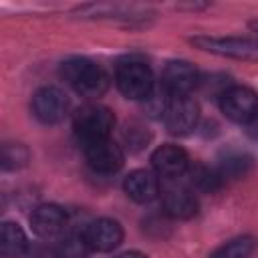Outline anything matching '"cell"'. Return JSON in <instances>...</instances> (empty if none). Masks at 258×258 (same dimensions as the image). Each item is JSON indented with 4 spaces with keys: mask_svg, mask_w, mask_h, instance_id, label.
<instances>
[{
    "mask_svg": "<svg viewBox=\"0 0 258 258\" xmlns=\"http://www.w3.org/2000/svg\"><path fill=\"white\" fill-rule=\"evenodd\" d=\"M60 77L83 97H101L109 89V75L85 56H71L60 64Z\"/></svg>",
    "mask_w": 258,
    "mask_h": 258,
    "instance_id": "6da1fadb",
    "label": "cell"
},
{
    "mask_svg": "<svg viewBox=\"0 0 258 258\" xmlns=\"http://www.w3.org/2000/svg\"><path fill=\"white\" fill-rule=\"evenodd\" d=\"M113 127H115L113 111L109 107H103V105H97V103L83 105L81 109H77V113L73 117L75 135L85 145L93 143V141L109 139Z\"/></svg>",
    "mask_w": 258,
    "mask_h": 258,
    "instance_id": "7a4b0ae2",
    "label": "cell"
},
{
    "mask_svg": "<svg viewBox=\"0 0 258 258\" xmlns=\"http://www.w3.org/2000/svg\"><path fill=\"white\" fill-rule=\"evenodd\" d=\"M189 42L204 50L212 52L218 56L234 58V60H258V40L248 38V36H208V34H198L191 36Z\"/></svg>",
    "mask_w": 258,
    "mask_h": 258,
    "instance_id": "3957f363",
    "label": "cell"
},
{
    "mask_svg": "<svg viewBox=\"0 0 258 258\" xmlns=\"http://www.w3.org/2000/svg\"><path fill=\"white\" fill-rule=\"evenodd\" d=\"M115 85L127 99L133 101H145L155 89L153 73L141 60L119 62L115 71Z\"/></svg>",
    "mask_w": 258,
    "mask_h": 258,
    "instance_id": "277c9868",
    "label": "cell"
},
{
    "mask_svg": "<svg viewBox=\"0 0 258 258\" xmlns=\"http://www.w3.org/2000/svg\"><path fill=\"white\" fill-rule=\"evenodd\" d=\"M220 107L230 121L240 125L252 123L258 119V93L250 87L234 85L220 95Z\"/></svg>",
    "mask_w": 258,
    "mask_h": 258,
    "instance_id": "5b68a950",
    "label": "cell"
},
{
    "mask_svg": "<svg viewBox=\"0 0 258 258\" xmlns=\"http://www.w3.org/2000/svg\"><path fill=\"white\" fill-rule=\"evenodd\" d=\"M200 105L191 95H169L163 123L171 135H187L198 127Z\"/></svg>",
    "mask_w": 258,
    "mask_h": 258,
    "instance_id": "8992f818",
    "label": "cell"
},
{
    "mask_svg": "<svg viewBox=\"0 0 258 258\" xmlns=\"http://www.w3.org/2000/svg\"><path fill=\"white\" fill-rule=\"evenodd\" d=\"M32 113L44 125H54L64 119L69 111V97L58 87H42L32 97Z\"/></svg>",
    "mask_w": 258,
    "mask_h": 258,
    "instance_id": "52a82bcc",
    "label": "cell"
},
{
    "mask_svg": "<svg viewBox=\"0 0 258 258\" xmlns=\"http://www.w3.org/2000/svg\"><path fill=\"white\" fill-rule=\"evenodd\" d=\"M91 252H111L123 242V226L113 218H99L81 232Z\"/></svg>",
    "mask_w": 258,
    "mask_h": 258,
    "instance_id": "ba28073f",
    "label": "cell"
},
{
    "mask_svg": "<svg viewBox=\"0 0 258 258\" xmlns=\"http://www.w3.org/2000/svg\"><path fill=\"white\" fill-rule=\"evenodd\" d=\"M85 159L89 167L97 173H115L123 167L125 153L115 141L101 139L85 145Z\"/></svg>",
    "mask_w": 258,
    "mask_h": 258,
    "instance_id": "9c48e42d",
    "label": "cell"
},
{
    "mask_svg": "<svg viewBox=\"0 0 258 258\" xmlns=\"http://www.w3.org/2000/svg\"><path fill=\"white\" fill-rule=\"evenodd\" d=\"M198 83L200 73L187 60H169L161 75V87L167 95H189Z\"/></svg>",
    "mask_w": 258,
    "mask_h": 258,
    "instance_id": "30bf717a",
    "label": "cell"
},
{
    "mask_svg": "<svg viewBox=\"0 0 258 258\" xmlns=\"http://www.w3.org/2000/svg\"><path fill=\"white\" fill-rule=\"evenodd\" d=\"M30 226L40 238H56L67 228V212L56 204H40L30 214Z\"/></svg>",
    "mask_w": 258,
    "mask_h": 258,
    "instance_id": "8fae6325",
    "label": "cell"
},
{
    "mask_svg": "<svg viewBox=\"0 0 258 258\" xmlns=\"http://www.w3.org/2000/svg\"><path fill=\"white\" fill-rule=\"evenodd\" d=\"M151 165L157 175L163 177H179L187 171L189 159L187 153L173 143H163L151 153Z\"/></svg>",
    "mask_w": 258,
    "mask_h": 258,
    "instance_id": "7c38bea8",
    "label": "cell"
},
{
    "mask_svg": "<svg viewBox=\"0 0 258 258\" xmlns=\"http://www.w3.org/2000/svg\"><path fill=\"white\" fill-rule=\"evenodd\" d=\"M125 194L137 204H149L159 196V179L149 169H133L123 181Z\"/></svg>",
    "mask_w": 258,
    "mask_h": 258,
    "instance_id": "4fadbf2b",
    "label": "cell"
},
{
    "mask_svg": "<svg viewBox=\"0 0 258 258\" xmlns=\"http://www.w3.org/2000/svg\"><path fill=\"white\" fill-rule=\"evenodd\" d=\"M163 212L173 220H189L198 214V200L185 187H167L163 191Z\"/></svg>",
    "mask_w": 258,
    "mask_h": 258,
    "instance_id": "5bb4252c",
    "label": "cell"
},
{
    "mask_svg": "<svg viewBox=\"0 0 258 258\" xmlns=\"http://www.w3.org/2000/svg\"><path fill=\"white\" fill-rule=\"evenodd\" d=\"M28 250V238L24 230L14 222L2 224V238H0V252L2 258H20Z\"/></svg>",
    "mask_w": 258,
    "mask_h": 258,
    "instance_id": "9a60e30c",
    "label": "cell"
},
{
    "mask_svg": "<svg viewBox=\"0 0 258 258\" xmlns=\"http://www.w3.org/2000/svg\"><path fill=\"white\" fill-rule=\"evenodd\" d=\"M252 167V157L244 151H228L220 157V165H218V173L230 179L242 177L248 173V169Z\"/></svg>",
    "mask_w": 258,
    "mask_h": 258,
    "instance_id": "2e32d148",
    "label": "cell"
},
{
    "mask_svg": "<svg viewBox=\"0 0 258 258\" xmlns=\"http://www.w3.org/2000/svg\"><path fill=\"white\" fill-rule=\"evenodd\" d=\"M187 173H189V181L200 191L212 194V191H216L222 185V175L218 173V169H210L208 165H202V163L189 165L187 167Z\"/></svg>",
    "mask_w": 258,
    "mask_h": 258,
    "instance_id": "e0dca14e",
    "label": "cell"
},
{
    "mask_svg": "<svg viewBox=\"0 0 258 258\" xmlns=\"http://www.w3.org/2000/svg\"><path fill=\"white\" fill-rule=\"evenodd\" d=\"M256 248V240L252 236H238L222 244L210 258H250Z\"/></svg>",
    "mask_w": 258,
    "mask_h": 258,
    "instance_id": "ac0fdd59",
    "label": "cell"
},
{
    "mask_svg": "<svg viewBox=\"0 0 258 258\" xmlns=\"http://www.w3.org/2000/svg\"><path fill=\"white\" fill-rule=\"evenodd\" d=\"M89 246L85 244V238L83 234H69L60 240L58 244V252L56 256L58 258H87L89 254Z\"/></svg>",
    "mask_w": 258,
    "mask_h": 258,
    "instance_id": "d6986e66",
    "label": "cell"
},
{
    "mask_svg": "<svg viewBox=\"0 0 258 258\" xmlns=\"http://www.w3.org/2000/svg\"><path fill=\"white\" fill-rule=\"evenodd\" d=\"M30 159V153L20 143H6L2 147V165L4 169H18L24 167Z\"/></svg>",
    "mask_w": 258,
    "mask_h": 258,
    "instance_id": "ffe728a7",
    "label": "cell"
},
{
    "mask_svg": "<svg viewBox=\"0 0 258 258\" xmlns=\"http://www.w3.org/2000/svg\"><path fill=\"white\" fill-rule=\"evenodd\" d=\"M117 258H147V256H145V254H141V252H137V250H129V252L119 254Z\"/></svg>",
    "mask_w": 258,
    "mask_h": 258,
    "instance_id": "44dd1931",
    "label": "cell"
},
{
    "mask_svg": "<svg viewBox=\"0 0 258 258\" xmlns=\"http://www.w3.org/2000/svg\"><path fill=\"white\" fill-rule=\"evenodd\" d=\"M250 28H252L254 32H258V20H252V22H250Z\"/></svg>",
    "mask_w": 258,
    "mask_h": 258,
    "instance_id": "7402d4cb",
    "label": "cell"
}]
</instances>
